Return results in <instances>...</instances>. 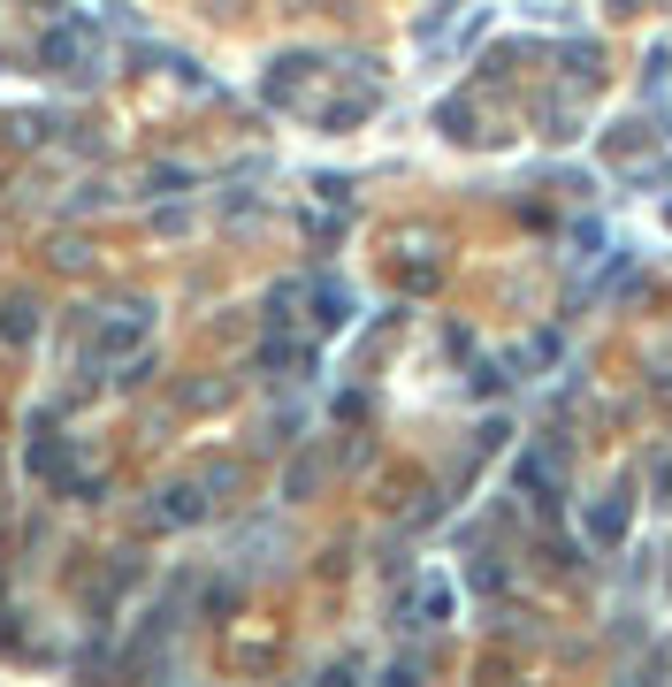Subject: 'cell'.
Segmentation results:
<instances>
[{
    "mask_svg": "<svg viewBox=\"0 0 672 687\" xmlns=\"http://www.w3.org/2000/svg\"><path fill=\"white\" fill-rule=\"evenodd\" d=\"M589 527H596V542H619V534H627V489H612V497L596 505V519H589Z\"/></svg>",
    "mask_w": 672,
    "mask_h": 687,
    "instance_id": "obj_1",
    "label": "cell"
}]
</instances>
